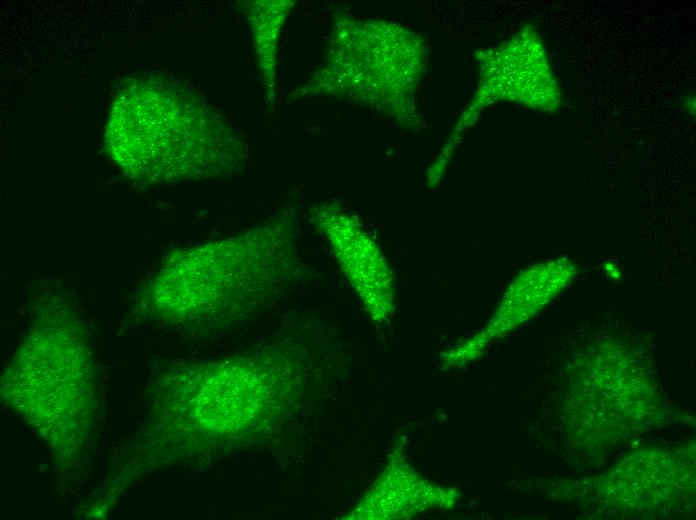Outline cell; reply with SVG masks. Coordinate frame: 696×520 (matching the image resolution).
<instances>
[{"instance_id": "obj_1", "label": "cell", "mask_w": 696, "mask_h": 520, "mask_svg": "<svg viewBox=\"0 0 696 520\" xmlns=\"http://www.w3.org/2000/svg\"><path fill=\"white\" fill-rule=\"evenodd\" d=\"M112 108L107 139L116 155L130 150L156 181L229 174L246 163L245 143L229 123L179 84L138 82Z\"/></svg>"}, {"instance_id": "obj_4", "label": "cell", "mask_w": 696, "mask_h": 520, "mask_svg": "<svg viewBox=\"0 0 696 520\" xmlns=\"http://www.w3.org/2000/svg\"><path fill=\"white\" fill-rule=\"evenodd\" d=\"M457 492L428 480L392 451L380 476L347 515L349 519H407L433 509H450Z\"/></svg>"}, {"instance_id": "obj_5", "label": "cell", "mask_w": 696, "mask_h": 520, "mask_svg": "<svg viewBox=\"0 0 696 520\" xmlns=\"http://www.w3.org/2000/svg\"><path fill=\"white\" fill-rule=\"evenodd\" d=\"M259 70L267 101L273 102L277 79V52L280 32L294 5L293 1H252L245 3Z\"/></svg>"}, {"instance_id": "obj_2", "label": "cell", "mask_w": 696, "mask_h": 520, "mask_svg": "<svg viewBox=\"0 0 696 520\" xmlns=\"http://www.w3.org/2000/svg\"><path fill=\"white\" fill-rule=\"evenodd\" d=\"M297 216L283 211L234 236L180 253L163 272L180 307L218 302L233 316L250 312L299 275Z\"/></svg>"}, {"instance_id": "obj_3", "label": "cell", "mask_w": 696, "mask_h": 520, "mask_svg": "<svg viewBox=\"0 0 696 520\" xmlns=\"http://www.w3.org/2000/svg\"><path fill=\"white\" fill-rule=\"evenodd\" d=\"M311 222L326 239L370 319L387 322L395 310L394 276L375 239L355 217L334 205L315 208Z\"/></svg>"}]
</instances>
